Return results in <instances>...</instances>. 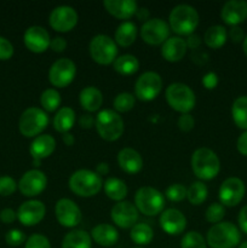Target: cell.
Wrapping results in <instances>:
<instances>
[{
    "mask_svg": "<svg viewBox=\"0 0 247 248\" xmlns=\"http://www.w3.org/2000/svg\"><path fill=\"white\" fill-rule=\"evenodd\" d=\"M191 169L198 178L211 181L219 173L220 162L213 150L208 148H199L191 156Z\"/></svg>",
    "mask_w": 247,
    "mask_h": 248,
    "instance_id": "obj_1",
    "label": "cell"
},
{
    "mask_svg": "<svg viewBox=\"0 0 247 248\" xmlns=\"http://www.w3.org/2000/svg\"><path fill=\"white\" fill-rule=\"evenodd\" d=\"M170 29L179 35H191L199 24V14L190 5L173 7L169 16Z\"/></svg>",
    "mask_w": 247,
    "mask_h": 248,
    "instance_id": "obj_2",
    "label": "cell"
},
{
    "mask_svg": "<svg viewBox=\"0 0 247 248\" xmlns=\"http://www.w3.org/2000/svg\"><path fill=\"white\" fill-rule=\"evenodd\" d=\"M103 186L102 178L93 171L79 170L75 171L69 178L70 190L81 198H90L97 195Z\"/></svg>",
    "mask_w": 247,
    "mask_h": 248,
    "instance_id": "obj_3",
    "label": "cell"
},
{
    "mask_svg": "<svg viewBox=\"0 0 247 248\" xmlns=\"http://www.w3.org/2000/svg\"><path fill=\"white\" fill-rule=\"evenodd\" d=\"M240 230L230 222L215 224L207 232V244L212 248H234L240 244Z\"/></svg>",
    "mask_w": 247,
    "mask_h": 248,
    "instance_id": "obj_4",
    "label": "cell"
},
{
    "mask_svg": "<svg viewBox=\"0 0 247 248\" xmlns=\"http://www.w3.org/2000/svg\"><path fill=\"white\" fill-rule=\"evenodd\" d=\"M94 126L101 138L108 142L119 140L125 130L123 118L116 111L110 110V109H104L99 111L94 120Z\"/></svg>",
    "mask_w": 247,
    "mask_h": 248,
    "instance_id": "obj_5",
    "label": "cell"
},
{
    "mask_svg": "<svg viewBox=\"0 0 247 248\" xmlns=\"http://www.w3.org/2000/svg\"><path fill=\"white\" fill-rule=\"evenodd\" d=\"M166 99L172 109L182 114H188L195 107V94L185 84L174 82L166 90Z\"/></svg>",
    "mask_w": 247,
    "mask_h": 248,
    "instance_id": "obj_6",
    "label": "cell"
},
{
    "mask_svg": "<svg viewBox=\"0 0 247 248\" xmlns=\"http://www.w3.org/2000/svg\"><path fill=\"white\" fill-rule=\"evenodd\" d=\"M48 124V116L45 113V110L36 107L26 109L22 113L21 118L18 121L19 132L24 137H35L39 133L43 132Z\"/></svg>",
    "mask_w": 247,
    "mask_h": 248,
    "instance_id": "obj_7",
    "label": "cell"
},
{
    "mask_svg": "<svg viewBox=\"0 0 247 248\" xmlns=\"http://www.w3.org/2000/svg\"><path fill=\"white\" fill-rule=\"evenodd\" d=\"M136 208L145 216H156L165 207L164 195L159 190L150 186L138 189L135 195Z\"/></svg>",
    "mask_w": 247,
    "mask_h": 248,
    "instance_id": "obj_8",
    "label": "cell"
},
{
    "mask_svg": "<svg viewBox=\"0 0 247 248\" xmlns=\"http://www.w3.org/2000/svg\"><path fill=\"white\" fill-rule=\"evenodd\" d=\"M90 55L92 60L102 65H108L114 63L118 55L116 44L110 36L98 34L93 36L90 43Z\"/></svg>",
    "mask_w": 247,
    "mask_h": 248,
    "instance_id": "obj_9",
    "label": "cell"
},
{
    "mask_svg": "<svg viewBox=\"0 0 247 248\" xmlns=\"http://www.w3.org/2000/svg\"><path fill=\"white\" fill-rule=\"evenodd\" d=\"M162 90V79L157 73L145 72L136 81L135 93L140 101L149 102L156 98Z\"/></svg>",
    "mask_w": 247,
    "mask_h": 248,
    "instance_id": "obj_10",
    "label": "cell"
},
{
    "mask_svg": "<svg viewBox=\"0 0 247 248\" xmlns=\"http://www.w3.org/2000/svg\"><path fill=\"white\" fill-rule=\"evenodd\" d=\"M77 74V65L69 58H61L56 61L48 72V80L55 87H67L74 80Z\"/></svg>",
    "mask_w": 247,
    "mask_h": 248,
    "instance_id": "obj_11",
    "label": "cell"
},
{
    "mask_svg": "<svg viewBox=\"0 0 247 248\" xmlns=\"http://www.w3.org/2000/svg\"><path fill=\"white\" fill-rule=\"evenodd\" d=\"M170 26L161 18H152L144 22L140 28V36L149 45H161L169 39Z\"/></svg>",
    "mask_w": 247,
    "mask_h": 248,
    "instance_id": "obj_12",
    "label": "cell"
},
{
    "mask_svg": "<svg viewBox=\"0 0 247 248\" xmlns=\"http://www.w3.org/2000/svg\"><path fill=\"white\" fill-rule=\"evenodd\" d=\"M245 188L244 182L236 177H230L225 179L219 188V200L223 206L228 207H234L239 205L245 196Z\"/></svg>",
    "mask_w": 247,
    "mask_h": 248,
    "instance_id": "obj_13",
    "label": "cell"
},
{
    "mask_svg": "<svg viewBox=\"0 0 247 248\" xmlns=\"http://www.w3.org/2000/svg\"><path fill=\"white\" fill-rule=\"evenodd\" d=\"M55 215L62 227L74 228L81 222V211L70 199H61L55 207Z\"/></svg>",
    "mask_w": 247,
    "mask_h": 248,
    "instance_id": "obj_14",
    "label": "cell"
},
{
    "mask_svg": "<svg viewBox=\"0 0 247 248\" xmlns=\"http://www.w3.org/2000/svg\"><path fill=\"white\" fill-rule=\"evenodd\" d=\"M46 186H47V178L44 172L39 170L27 171L18 182L19 191L22 195L28 196V198H33L43 193Z\"/></svg>",
    "mask_w": 247,
    "mask_h": 248,
    "instance_id": "obj_15",
    "label": "cell"
},
{
    "mask_svg": "<svg viewBox=\"0 0 247 248\" xmlns=\"http://www.w3.org/2000/svg\"><path fill=\"white\" fill-rule=\"evenodd\" d=\"M50 26L56 31H69L77 26V14L73 7L63 5L52 10L50 15Z\"/></svg>",
    "mask_w": 247,
    "mask_h": 248,
    "instance_id": "obj_16",
    "label": "cell"
},
{
    "mask_svg": "<svg viewBox=\"0 0 247 248\" xmlns=\"http://www.w3.org/2000/svg\"><path fill=\"white\" fill-rule=\"evenodd\" d=\"M45 213V205L41 201H26L19 206L18 211H17V219L24 227H33V225L39 224L44 219Z\"/></svg>",
    "mask_w": 247,
    "mask_h": 248,
    "instance_id": "obj_17",
    "label": "cell"
},
{
    "mask_svg": "<svg viewBox=\"0 0 247 248\" xmlns=\"http://www.w3.org/2000/svg\"><path fill=\"white\" fill-rule=\"evenodd\" d=\"M110 217L118 227L123 228V229H128L137 224L138 210L133 203L128 202V201H120L113 206Z\"/></svg>",
    "mask_w": 247,
    "mask_h": 248,
    "instance_id": "obj_18",
    "label": "cell"
},
{
    "mask_svg": "<svg viewBox=\"0 0 247 248\" xmlns=\"http://www.w3.org/2000/svg\"><path fill=\"white\" fill-rule=\"evenodd\" d=\"M24 45L34 53H41L50 47L51 39L47 31L40 26H31L24 31Z\"/></svg>",
    "mask_w": 247,
    "mask_h": 248,
    "instance_id": "obj_19",
    "label": "cell"
},
{
    "mask_svg": "<svg viewBox=\"0 0 247 248\" xmlns=\"http://www.w3.org/2000/svg\"><path fill=\"white\" fill-rule=\"evenodd\" d=\"M160 227L166 234L179 235L185 229L186 219L181 211L176 208H170V210L164 211L160 216Z\"/></svg>",
    "mask_w": 247,
    "mask_h": 248,
    "instance_id": "obj_20",
    "label": "cell"
},
{
    "mask_svg": "<svg viewBox=\"0 0 247 248\" xmlns=\"http://www.w3.org/2000/svg\"><path fill=\"white\" fill-rule=\"evenodd\" d=\"M220 17L227 24L236 27L247 18V1L230 0L225 2L220 11Z\"/></svg>",
    "mask_w": 247,
    "mask_h": 248,
    "instance_id": "obj_21",
    "label": "cell"
},
{
    "mask_svg": "<svg viewBox=\"0 0 247 248\" xmlns=\"http://www.w3.org/2000/svg\"><path fill=\"white\" fill-rule=\"evenodd\" d=\"M103 5L111 16L119 19L131 18L138 10L135 0H104Z\"/></svg>",
    "mask_w": 247,
    "mask_h": 248,
    "instance_id": "obj_22",
    "label": "cell"
},
{
    "mask_svg": "<svg viewBox=\"0 0 247 248\" xmlns=\"http://www.w3.org/2000/svg\"><path fill=\"white\" fill-rule=\"evenodd\" d=\"M118 162L120 169L128 174L138 173L143 167L142 156L132 148L121 149L118 154Z\"/></svg>",
    "mask_w": 247,
    "mask_h": 248,
    "instance_id": "obj_23",
    "label": "cell"
},
{
    "mask_svg": "<svg viewBox=\"0 0 247 248\" xmlns=\"http://www.w3.org/2000/svg\"><path fill=\"white\" fill-rule=\"evenodd\" d=\"M186 43L179 36L169 38L161 47V55L169 62H178L184 57L186 52Z\"/></svg>",
    "mask_w": 247,
    "mask_h": 248,
    "instance_id": "obj_24",
    "label": "cell"
},
{
    "mask_svg": "<svg viewBox=\"0 0 247 248\" xmlns=\"http://www.w3.org/2000/svg\"><path fill=\"white\" fill-rule=\"evenodd\" d=\"M56 149V140L50 135H41L34 138L29 153L35 160H43L48 157Z\"/></svg>",
    "mask_w": 247,
    "mask_h": 248,
    "instance_id": "obj_25",
    "label": "cell"
},
{
    "mask_svg": "<svg viewBox=\"0 0 247 248\" xmlns=\"http://www.w3.org/2000/svg\"><path fill=\"white\" fill-rule=\"evenodd\" d=\"M91 239L99 246L110 247L118 242L119 232L113 225L98 224L91 230Z\"/></svg>",
    "mask_w": 247,
    "mask_h": 248,
    "instance_id": "obj_26",
    "label": "cell"
},
{
    "mask_svg": "<svg viewBox=\"0 0 247 248\" xmlns=\"http://www.w3.org/2000/svg\"><path fill=\"white\" fill-rule=\"evenodd\" d=\"M79 99L82 108L85 110L90 111V113L98 110L102 107V103H103L102 92L94 86H87L84 90H81Z\"/></svg>",
    "mask_w": 247,
    "mask_h": 248,
    "instance_id": "obj_27",
    "label": "cell"
},
{
    "mask_svg": "<svg viewBox=\"0 0 247 248\" xmlns=\"http://www.w3.org/2000/svg\"><path fill=\"white\" fill-rule=\"evenodd\" d=\"M75 123V111L69 107H63L56 113L53 119V127L60 133H68Z\"/></svg>",
    "mask_w": 247,
    "mask_h": 248,
    "instance_id": "obj_28",
    "label": "cell"
},
{
    "mask_svg": "<svg viewBox=\"0 0 247 248\" xmlns=\"http://www.w3.org/2000/svg\"><path fill=\"white\" fill-rule=\"evenodd\" d=\"M62 248H92V239L84 230H72L63 239Z\"/></svg>",
    "mask_w": 247,
    "mask_h": 248,
    "instance_id": "obj_29",
    "label": "cell"
},
{
    "mask_svg": "<svg viewBox=\"0 0 247 248\" xmlns=\"http://www.w3.org/2000/svg\"><path fill=\"white\" fill-rule=\"evenodd\" d=\"M137 38V27L133 22H124L115 31V41L123 47H128Z\"/></svg>",
    "mask_w": 247,
    "mask_h": 248,
    "instance_id": "obj_30",
    "label": "cell"
},
{
    "mask_svg": "<svg viewBox=\"0 0 247 248\" xmlns=\"http://www.w3.org/2000/svg\"><path fill=\"white\" fill-rule=\"evenodd\" d=\"M104 193L109 199L120 202L127 195V186L121 179L108 178L104 182Z\"/></svg>",
    "mask_w": 247,
    "mask_h": 248,
    "instance_id": "obj_31",
    "label": "cell"
},
{
    "mask_svg": "<svg viewBox=\"0 0 247 248\" xmlns=\"http://www.w3.org/2000/svg\"><path fill=\"white\" fill-rule=\"evenodd\" d=\"M228 38L227 29L223 26H212L206 31L203 40L211 48H219L225 44Z\"/></svg>",
    "mask_w": 247,
    "mask_h": 248,
    "instance_id": "obj_32",
    "label": "cell"
},
{
    "mask_svg": "<svg viewBox=\"0 0 247 248\" xmlns=\"http://www.w3.org/2000/svg\"><path fill=\"white\" fill-rule=\"evenodd\" d=\"M113 68L121 75H132L139 68V62L133 55H123L116 57L113 63Z\"/></svg>",
    "mask_w": 247,
    "mask_h": 248,
    "instance_id": "obj_33",
    "label": "cell"
},
{
    "mask_svg": "<svg viewBox=\"0 0 247 248\" xmlns=\"http://www.w3.org/2000/svg\"><path fill=\"white\" fill-rule=\"evenodd\" d=\"M232 115L235 125L247 131V96L235 99L232 107Z\"/></svg>",
    "mask_w": 247,
    "mask_h": 248,
    "instance_id": "obj_34",
    "label": "cell"
},
{
    "mask_svg": "<svg viewBox=\"0 0 247 248\" xmlns=\"http://www.w3.org/2000/svg\"><path fill=\"white\" fill-rule=\"evenodd\" d=\"M130 237L135 244L144 246V245L152 242L153 237H154V232H153L152 228L145 224V223H137V224L131 228Z\"/></svg>",
    "mask_w": 247,
    "mask_h": 248,
    "instance_id": "obj_35",
    "label": "cell"
},
{
    "mask_svg": "<svg viewBox=\"0 0 247 248\" xmlns=\"http://www.w3.org/2000/svg\"><path fill=\"white\" fill-rule=\"evenodd\" d=\"M207 186L202 182H194L186 189V198L188 201L194 206H199L207 199Z\"/></svg>",
    "mask_w": 247,
    "mask_h": 248,
    "instance_id": "obj_36",
    "label": "cell"
},
{
    "mask_svg": "<svg viewBox=\"0 0 247 248\" xmlns=\"http://www.w3.org/2000/svg\"><path fill=\"white\" fill-rule=\"evenodd\" d=\"M61 94L55 89H47L41 93L40 103L46 111H55L61 106Z\"/></svg>",
    "mask_w": 247,
    "mask_h": 248,
    "instance_id": "obj_37",
    "label": "cell"
},
{
    "mask_svg": "<svg viewBox=\"0 0 247 248\" xmlns=\"http://www.w3.org/2000/svg\"><path fill=\"white\" fill-rule=\"evenodd\" d=\"M135 102L136 99L133 94L128 93V92H121L115 97L113 106L114 109L119 113H126V111H130L135 107Z\"/></svg>",
    "mask_w": 247,
    "mask_h": 248,
    "instance_id": "obj_38",
    "label": "cell"
},
{
    "mask_svg": "<svg viewBox=\"0 0 247 248\" xmlns=\"http://www.w3.org/2000/svg\"><path fill=\"white\" fill-rule=\"evenodd\" d=\"M181 248H207L202 235L198 232H189L181 241Z\"/></svg>",
    "mask_w": 247,
    "mask_h": 248,
    "instance_id": "obj_39",
    "label": "cell"
},
{
    "mask_svg": "<svg viewBox=\"0 0 247 248\" xmlns=\"http://www.w3.org/2000/svg\"><path fill=\"white\" fill-rule=\"evenodd\" d=\"M224 215L225 210L222 203H212L206 210V219L208 223H213V224H218L222 222Z\"/></svg>",
    "mask_w": 247,
    "mask_h": 248,
    "instance_id": "obj_40",
    "label": "cell"
},
{
    "mask_svg": "<svg viewBox=\"0 0 247 248\" xmlns=\"http://www.w3.org/2000/svg\"><path fill=\"white\" fill-rule=\"evenodd\" d=\"M166 198L170 201H173V202H179V201L184 200L186 198V188L182 184H172L167 188L166 190Z\"/></svg>",
    "mask_w": 247,
    "mask_h": 248,
    "instance_id": "obj_41",
    "label": "cell"
},
{
    "mask_svg": "<svg viewBox=\"0 0 247 248\" xmlns=\"http://www.w3.org/2000/svg\"><path fill=\"white\" fill-rule=\"evenodd\" d=\"M17 183L9 176L0 177V196H10L16 191Z\"/></svg>",
    "mask_w": 247,
    "mask_h": 248,
    "instance_id": "obj_42",
    "label": "cell"
},
{
    "mask_svg": "<svg viewBox=\"0 0 247 248\" xmlns=\"http://www.w3.org/2000/svg\"><path fill=\"white\" fill-rule=\"evenodd\" d=\"M5 241H6V244L11 247L21 246V245L26 241V235H24L23 232H21V230L11 229L6 232V235H5Z\"/></svg>",
    "mask_w": 247,
    "mask_h": 248,
    "instance_id": "obj_43",
    "label": "cell"
},
{
    "mask_svg": "<svg viewBox=\"0 0 247 248\" xmlns=\"http://www.w3.org/2000/svg\"><path fill=\"white\" fill-rule=\"evenodd\" d=\"M24 248H51V245L46 236L40 234H34L27 239Z\"/></svg>",
    "mask_w": 247,
    "mask_h": 248,
    "instance_id": "obj_44",
    "label": "cell"
},
{
    "mask_svg": "<svg viewBox=\"0 0 247 248\" xmlns=\"http://www.w3.org/2000/svg\"><path fill=\"white\" fill-rule=\"evenodd\" d=\"M14 56V46L4 36H0V60L7 61Z\"/></svg>",
    "mask_w": 247,
    "mask_h": 248,
    "instance_id": "obj_45",
    "label": "cell"
},
{
    "mask_svg": "<svg viewBox=\"0 0 247 248\" xmlns=\"http://www.w3.org/2000/svg\"><path fill=\"white\" fill-rule=\"evenodd\" d=\"M194 125H195V121H194V118L189 114H182L178 119V127L179 130L184 131V132H189L194 128Z\"/></svg>",
    "mask_w": 247,
    "mask_h": 248,
    "instance_id": "obj_46",
    "label": "cell"
},
{
    "mask_svg": "<svg viewBox=\"0 0 247 248\" xmlns=\"http://www.w3.org/2000/svg\"><path fill=\"white\" fill-rule=\"evenodd\" d=\"M17 219V212H15L12 208H4L0 212V220L5 224H11Z\"/></svg>",
    "mask_w": 247,
    "mask_h": 248,
    "instance_id": "obj_47",
    "label": "cell"
},
{
    "mask_svg": "<svg viewBox=\"0 0 247 248\" xmlns=\"http://www.w3.org/2000/svg\"><path fill=\"white\" fill-rule=\"evenodd\" d=\"M202 85L207 90H213L218 85V77L216 73L210 72L202 78Z\"/></svg>",
    "mask_w": 247,
    "mask_h": 248,
    "instance_id": "obj_48",
    "label": "cell"
},
{
    "mask_svg": "<svg viewBox=\"0 0 247 248\" xmlns=\"http://www.w3.org/2000/svg\"><path fill=\"white\" fill-rule=\"evenodd\" d=\"M50 47L52 48V51H55V52H63V51L67 48V41L63 38H61V36H56V38H53L52 40H51Z\"/></svg>",
    "mask_w": 247,
    "mask_h": 248,
    "instance_id": "obj_49",
    "label": "cell"
},
{
    "mask_svg": "<svg viewBox=\"0 0 247 248\" xmlns=\"http://www.w3.org/2000/svg\"><path fill=\"white\" fill-rule=\"evenodd\" d=\"M237 222H239V227L241 229L242 232L247 234V205L244 206L241 208L239 213V217H237Z\"/></svg>",
    "mask_w": 247,
    "mask_h": 248,
    "instance_id": "obj_50",
    "label": "cell"
},
{
    "mask_svg": "<svg viewBox=\"0 0 247 248\" xmlns=\"http://www.w3.org/2000/svg\"><path fill=\"white\" fill-rule=\"evenodd\" d=\"M236 148L240 154H242L244 156H247V131H245L239 137L236 143Z\"/></svg>",
    "mask_w": 247,
    "mask_h": 248,
    "instance_id": "obj_51",
    "label": "cell"
},
{
    "mask_svg": "<svg viewBox=\"0 0 247 248\" xmlns=\"http://www.w3.org/2000/svg\"><path fill=\"white\" fill-rule=\"evenodd\" d=\"M229 35H230V39H232L234 43H240V41H242L245 39L244 31H242V29L237 26L232 27V28L230 29Z\"/></svg>",
    "mask_w": 247,
    "mask_h": 248,
    "instance_id": "obj_52",
    "label": "cell"
},
{
    "mask_svg": "<svg viewBox=\"0 0 247 248\" xmlns=\"http://www.w3.org/2000/svg\"><path fill=\"white\" fill-rule=\"evenodd\" d=\"M79 124L80 126H81L82 128H86V130H89V128H91L92 126L94 125V119L92 118L90 114H86V115H81L79 119Z\"/></svg>",
    "mask_w": 247,
    "mask_h": 248,
    "instance_id": "obj_53",
    "label": "cell"
},
{
    "mask_svg": "<svg viewBox=\"0 0 247 248\" xmlns=\"http://www.w3.org/2000/svg\"><path fill=\"white\" fill-rule=\"evenodd\" d=\"M186 43V47H191V48H198L199 45H200V39H199L198 35H194V34H191V35H189L188 40L185 41Z\"/></svg>",
    "mask_w": 247,
    "mask_h": 248,
    "instance_id": "obj_54",
    "label": "cell"
},
{
    "mask_svg": "<svg viewBox=\"0 0 247 248\" xmlns=\"http://www.w3.org/2000/svg\"><path fill=\"white\" fill-rule=\"evenodd\" d=\"M136 16H137V18L139 19V21L147 22L148 19H149L150 12H149V10L145 9V7H142V9L137 10V12H136Z\"/></svg>",
    "mask_w": 247,
    "mask_h": 248,
    "instance_id": "obj_55",
    "label": "cell"
},
{
    "mask_svg": "<svg viewBox=\"0 0 247 248\" xmlns=\"http://www.w3.org/2000/svg\"><path fill=\"white\" fill-rule=\"evenodd\" d=\"M96 173L101 176H106V174L109 173V165L106 164V162H101V164L97 165L96 167Z\"/></svg>",
    "mask_w": 247,
    "mask_h": 248,
    "instance_id": "obj_56",
    "label": "cell"
},
{
    "mask_svg": "<svg viewBox=\"0 0 247 248\" xmlns=\"http://www.w3.org/2000/svg\"><path fill=\"white\" fill-rule=\"evenodd\" d=\"M63 142L65 143V145H73L74 144V142H75V138L73 137V135H70L69 132L68 133H64V135H63Z\"/></svg>",
    "mask_w": 247,
    "mask_h": 248,
    "instance_id": "obj_57",
    "label": "cell"
},
{
    "mask_svg": "<svg viewBox=\"0 0 247 248\" xmlns=\"http://www.w3.org/2000/svg\"><path fill=\"white\" fill-rule=\"evenodd\" d=\"M242 48H244L245 55L247 56V36H246V38L244 39V44H242Z\"/></svg>",
    "mask_w": 247,
    "mask_h": 248,
    "instance_id": "obj_58",
    "label": "cell"
},
{
    "mask_svg": "<svg viewBox=\"0 0 247 248\" xmlns=\"http://www.w3.org/2000/svg\"><path fill=\"white\" fill-rule=\"evenodd\" d=\"M239 248H247V241L242 242V244L239 246Z\"/></svg>",
    "mask_w": 247,
    "mask_h": 248,
    "instance_id": "obj_59",
    "label": "cell"
},
{
    "mask_svg": "<svg viewBox=\"0 0 247 248\" xmlns=\"http://www.w3.org/2000/svg\"><path fill=\"white\" fill-rule=\"evenodd\" d=\"M136 248H142V247H136Z\"/></svg>",
    "mask_w": 247,
    "mask_h": 248,
    "instance_id": "obj_60",
    "label": "cell"
}]
</instances>
